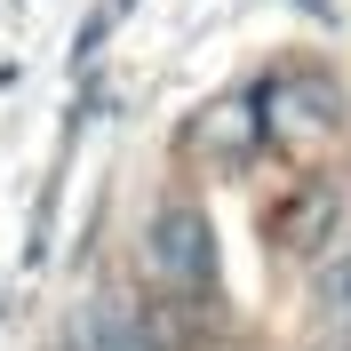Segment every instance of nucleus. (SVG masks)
<instances>
[{"label": "nucleus", "mask_w": 351, "mask_h": 351, "mask_svg": "<svg viewBox=\"0 0 351 351\" xmlns=\"http://www.w3.org/2000/svg\"><path fill=\"white\" fill-rule=\"evenodd\" d=\"M144 263H152V280L176 287V295H199V287L216 280V247H208V216L199 208H160L152 232H144Z\"/></svg>", "instance_id": "nucleus-1"}, {"label": "nucleus", "mask_w": 351, "mask_h": 351, "mask_svg": "<svg viewBox=\"0 0 351 351\" xmlns=\"http://www.w3.org/2000/svg\"><path fill=\"white\" fill-rule=\"evenodd\" d=\"M311 311L335 328V343H351V256L319 263V280H311Z\"/></svg>", "instance_id": "nucleus-2"}]
</instances>
